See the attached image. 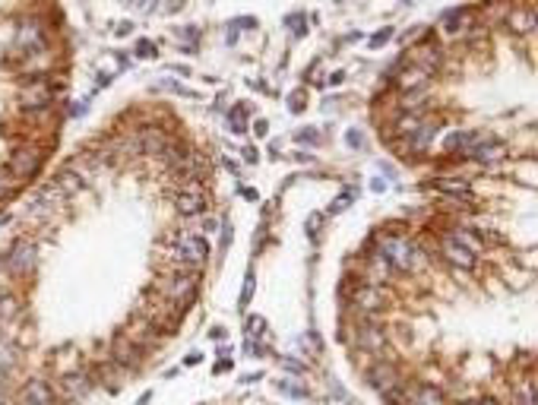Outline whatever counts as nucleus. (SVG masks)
<instances>
[{
    "mask_svg": "<svg viewBox=\"0 0 538 405\" xmlns=\"http://www.w3.org/2000/svg\"><path fill=\"white\" fill-rule=\"evenodd\" d=\"M374 301H377V295H374L371 289H361L358 295H355V304H358L361 310H371V307H377V304H374Z\"/></svg>",
    "mask_w": 538,
    "mask_h": 405,
    "instance_id": "27",
    "label": "nucleus"
},
{
    "mask_svg": "<svg viewBox=\"0 0 538 405\" xmlns=\"http://www.w3.org/2000/svg\"><path fill=\"white\" fill-rule=\"evenodd\" d=\"M390 38H393V29H390V26H387V29H380V32L371 38V48H380V45H387Z\"/></svg>",
    "mask_w": 538,
    "mask_h": 405,
    "instance_id": "31",
    "label": "nucleus"
},
{
    "mask_svg": "<svg viewBox=\"0 0 538 405\" xmlns=\"http://www.w3.org/2000/svg\"><path fill=\"white\" fill-rule=\"evenodd\" d=\"M20 105L26 111H45L51 105V89L42 83V79H35V83H29L20 89Z\"/></svg>",
    "mask_w": 538,
    "mask_h": 405,
    "instance_id": "7",
    "label": "nucleus"
},
{
    "mask_svg": "<svg viewBox=\"0 0 538 405\" xmlns=\"http://www.w3.org/2000/svg\"><path fill=\"white\" fill-rule=\"evenodd\" d=\"M16 364V351H13V345L7 342V339H0V374H7L10 367Z\"/></svg>",
    "mask_w": 538,
    "mask_h": 405,
    "instance_id": "24",
    "label": "nucleus"
},
{
    "mask_svg": "<svg viewBox=\"0 0 538 405\" xmlns=\"http://www.w3.org/2000/svg\"><path fill=\"white\" fill-rule=\"evenodd\" d=\"M463 405H469V402H463Z\"/></svg>",
    "mask_w": 538,
    "mask_h": 405,
    "instance_id": "42",
    "label": "nucleus"
},
{
    "mask_svg": "<svg viewBox=\"0 0 538 405\" xmlns=\"http://www.w3.org/2000/svg\"><path fill=\"white\" fill-rule=\"evenodd\" d=\"M449 238H453V240H459V244H463L466 250H472L475 257L482 254V247H484V244L475 238V234H472V231H463V228H456V231H449Z\"/></svg>",
    "mask_w": 538,
    "mask_h": 405,
    "instance_id": "21",
    "label": "nucleus"
},
{
    "mask_svg": "<svg viewBox=\"0 0 538 405\" xmlns=\"http://www.w3.org/2000/svg\"><path fill=\"white\" fill-rule=\"evenodd\" d=\"M171 257L180 263L184 269H197V266H203L206 263V257H209V244L200 238V234H178L174 238V244H171Z\"/></svg>",
    "mask_w": 538,
    "mask_h": 405,
    "instance_id": "2",
    "label": "nucleus"
},
{
    "mask_svg": "<svg viewBox=\"0 0 538 405\" xmlns=\"http://www.w3.org/2000/svg\"><path fill=\"white\" fill-rule=\"evenodd\" d=\"M13 187H16V178H13V174H0V197H7V193L10 190H13Z\"/></svg>",
    "mask_w": 538,
    "mask_h": 405,
    "instance_id": "32",
    "label": "nucleus"
},
{
    "mask_svg": "<svg viewBox=\"0 0 538 405\" xmlns=\"http://www.w3.org/2000/svg\"><path fill=\"white\" fill-rule=\"evenodd\" d=\"M358 333H361V342H364L367 349H371V351H380V345H383V339H380V333L374 330V326H361Z\"/></svg>",
    "mask_w": 538,
    "mask_h": 405,
    "instance_id": "25",
    "label": "nucleus"
},
{
    "mask_svg": "<svg viewBox=\"0 0 538 405\" xmlns=\"http://www.w3.org/2000/svg\"><path fill=\"white\" fill-rule=\"evenodd\" d=\"M180 7H184V0H165V3H159L162 13H178Z\"/></svg>",
    "mask_w": 538,
    "mask_h": 405,
    "instance_id": "35",
    "label": "nucleus"
},
{
    "mask_svg": "<svg viewBox=\"0 0 538 405\" xmlns=\"http://www.w3.org/2000/svg\"><path fill=\"white\" fill-rule=\"evenodd\" d=\"M440 247H443V257H447L453 266H459V269H472V266H475V254H472V250H466L463 244H459V240H453L449 234L443 238Z\"/></svg>",
    "mask_w": 538,
    "mask_h": 405,
    "instance_id": "12",
    "label": "nucleus"
},
{
    "mask_svg": "<svg viewBox=\"0 0 538 405\" xmlns=\"http://www.w3.org/2000/svg\"><path fill=\"white\" fill-rule=\"evenodd\" d=\"M500 155H504V146L491 143V139H488V143H482L475 152H472V158H478V162H497Z\"/></svg>",
    "mask_w": 538,
    "mask_h": 405,
    "instance_id": "20",
    "label": "nucleus"
},
{
    "mask_svg": "<svg viewBox=\"0 0 538 405\" xmlns=\"http://www.w3.org/2000/svg\"><path fill=\"white\" fill-rule=\"evenodd\" d=\"M168 137L162 130H143L139 133V152H146V155H162V152L168 149Z\"/></svg>",
    "mask_w": 538,
    "mask_h": 405,
    "instance_id": "13",
    "label": "nucleus"
},
{
    "mask_svg": "<svg viewBox=\"0 0 538 405\" xmlns=\"http://www.w3.org/2000/svg\"><path fill=\"white\" fill-rule=\"evenodd\" d=\"M437 190L463 199V197H469V181H437Z\"/></svg>",
    "mask_w": 538,
    "mask_h": 405,
    "instance_id": "22",
    "label": "nucleus"
},
{
    "mask_svg": "<svg viewBox=\"0 0 538 405\" xmlns=\"http://www.w3.org/2000/svg\"><path fill=\"white\" fill-rule=\"evenodd\" d=\"M38 165H42V152L35 149V146H22V149L10 158V174H13V178H29V174H35Z\"/></svg>",
    "mask_w": 538,
    "mask_h": 405,
    "instance_id": "8",
    "label": "nucleus"
},
{
    "mask_svg": "<svg viewBox=\"0 0 538 405\" xmlns=\"http://www.w3.org/2000/svg\"><path fill=\"white\" fill-rule=\"evenodd\" d=\"M466 20H469V16H466V10H456V13H447V20H443V26H447V32H459Z\"/></svg>",
    "mask_w": 538,
    "mask_h": 405,
    "instance_id": "26",
    "label": "nucleus"
},
{
    "mask_svg": "<svg viewBox=\"0 0 538 405\" xmlns=\"http://www.w3.org/2000/svg\"><path fill=\"white\" fill-rule=\"evenodd\" d=\"M298 139H301V143H317L320 133L317 130H301V133H298Z\"/></svg>",
    "mask_w": 538,
    "mask_h": 405,
    "instance_id": "37",
    "label": "nucleus"
},
{
    "mask_svg": "<svg viewBox=\"0 0 538 405\" xmlns=\"http://www.w3.org/2000/svg\"><path fill=\"white\" fill-rule=\"evenodd\" d=\"M54 184L61 187V190L67 193V197H73V193L79 190V187H83V178H79L76 171H70V168H67V171H57V174H54Z\"/></svg>",
    "mask_w": 538,
    "mask_h": 405,
    "instance_id": "18",
    "label": "nucleus"
},
{
    "mask_svg": "<svg viewBox=\"0 0 538 405\" xmlns=\"http://www.w3.org/2000/svg\"><path fill=\"white\" fill-rule=\"evenodd\" d=\"M428 73H431V70L418 67V63H415V67H406V70H402V79H399L402 89H412V86H418V89H421V86L428 83Z\"/></svg>",
    "mask_w": 538,
    "mask_h": 405,
    "instance_id": "16",
    "label": "nucleus"
},
{
    "mask_svg": "<svg viewBox=\"0 0 538 405\" xmlns=\"http://www.w3.org/2000/svg\"><path fill=\"white\" fill-rule=\"evenodd\" d=\"M16 314H20V301L13 295H0V323L13 320Z\"/></svg>",
    "mask_w": 538,
    "mask_h": 405,
    "instance_id": "23",
    "label": "nucleus"
},
{
    "mask_svg": "<svg viewBox=\"0 0 538 405\" xmlns=\"http://www.w3.org/2000/svg\"><path fill=\"white\" fill-rule=\"evenodd\" d=\"M61 386H63V399L79 402V399H86L92 392V377L86 371H73V374H67V377L61 380Z\"/></svg>",
    "mask_w": 538,
    "mask_h": 405,
    "instance_id": "10",
    "label": "nucleus"
},
{
    "mask_svg": "<svg viewBox=\"0 0 538 405\" xmlns=\"http://www.w3.org/2000/svg\"><path fill=\"white\" fill-rule=\"evenodd\" d=\"M380 257L390 263V269H399V273H412V269L421 266V250L412 240L399 238V234H383L380 238Z\"/></svg>",
    "mask_w": 538,
    "mask_h": 405,
    "instance_id": "1",
    "label": "nucleus"
},
{
    "mask_svg": "<svg viewBox=\"0 0 538 405\" xmlns=\"http://www.w3.org/2000/svg\"><path fill=\"white\" fill-rule=\"evenodd\" d=\"M482 143H488V133H475V130H456L443 139V149L447 152H459V155H472Z\"/></svg>",
    "mask_w": 538,
    "mask_h": 405,
    "instance_id": "6",
    "label": "nucleus"
},
{
    "mask_svg": "<svg viewBox=\"0 0 538 405\" xmlns=\"http://www.w3.org/2000/svg\"><path fill=\"white\" fill-rule=\"evenodd\" d=\"M203 209H206V193H203L200 184H187L184 190L178 193V213L180 215H200Z\"/></svg>",
    "mask_w": 538,
    "mask_h": 405,
    "instance_id": "9",
    "label": "nucleus"
},
{
    "mask_svg": "<svg viewBox=\"0 0 538 405\" xmlns=\"http://www.w3.org/2000/svg\"><path fill=\"white\" fill-rule=\"evenodd\" d=\"M482 405H500V402H497V399H484Z\"/></svg>",
    "mask_w": 538,
    "mask_h": 405,
    "instance_id": "40",
    "label": "nucleus"
},
{
    "mask_svg": "<svg viewBox=\"0 0 538 405\" xmlns=\"http://www.w3.org/2000/svg\"><path fill=\"white\" fill-rule=\"evenodd\" d=\"M516 405H535V392H532V383H525L523 390L516 392Z\"/></svg>",
    "mask_w": 538,
    "mask_h": 405,
    "instance_id": "29",
    "label": "nucleus"
},
{
    "mask_svg": "<svg viewBox=\"0 0 538 405\" xmlns=\"http://www.w3.org/2000/svg\"><path fill=\"white\" fill-rule=\"evenodd\" d=\"M35 260H38V250H35L32 240L16 238L13 247L7 250V257H3V269H7L10 275H16V279H22V275H29L35 269Z\"/></svg>",
    "mask_w": 538,
    "mask_h": 405,
    "instance_id": "4",
    "label": "nucleus"
},
{
    "mask_svg": "<svg viewBox=\"0 0 538 405\" xmlns=\"http://www.w3.org/2000/svg\"><path fill=\"white\" fill-rule=\"evenodd\" d=\"M345 139H348V146H355V149H361V146H364V137H361L358 130H348V137H345Z\"/></svg>",
    "mask_w": 538,
    "mask_h": 405,
    "instance_id": "36",
    "label": "nucleus"
},
{
    "mask_svg": "<svg viewBox=\"0 0 538 405\" xmlns=\"http://www.w3.org/2000/svg\"><path fill=\"white\" fill-rule=\"evenodd\" d=\"M20 402L22 405H54V396H51L45 380H29L20 390Z\"/></svg>",
    "mask_w": 538,
    "mask_h": 405,
    "instance_id": "11",
    "label": "nucleus"
},
{
    "mask_svg": "<svg viewBox=\"0 0 538 405\" xmlns=\"http://www.w3.org/2000/svg\"><path fill=\"white\" fill-rule=\"evenodd\" d=\"M412 402L415 405H443V396H440V390H434V386H418Z\"/></svg>",
    "mask_w": 538,
    "mask_h": 405,
    "instance_id": "19",
    "label": "nucleus"
},
{
    "mask_svg": "<svg viewBox=\"0 0 538 405\" xmlns=\"http://www.w3.org/2000/svg\"><path fill=\"white\" fill-rule=\"evenodd\" d=\"M254 289H256L254 273H247V279H244V291H241V301H238V307H247V304H250V298H254Z\"/></svg>",
    "mask_w": 538,
    "mask_h": 405,
    "instance_id": "28",
    "label": "nucleus"
},
{
    "mask_svg": "<svg viewBox=\"0 0 538 405\" xmlns=\"http://www.w3.org/2000/svg\"><path fill=\"white\" fill-rule=\"evenodd\" d=\"M254 130H256V137H266V121H256Z\"/></svg>",
    "mask_w": 538,
    "mask_h": 405,
    "instance_id": "39",
    "label": "nucleus"
},
{
    "mask_svg": "<svg viewBox=\"0 0 538 405\" xmlns=\"http://www.w3.org/2000/svg\"><path fill=\"white\" fill-rule=\"evenodd\" d=\"M244 121H247L244 111H231V114H228V124H231V130L235 133H244Z\"/></svg>",
    "mask_w": 538,
    "mask_h": 405,
    "instance_id": "30",
    "label": "nucleus"
},
{
    "mask_svg": "<svg viewBox=\"0 0 538 405\" xmlns=\"http://www.w3.org/2000/svg\"><path fill=\"white\" fill-rule=\"evenodd\" d=\"M16 45L22 51H45L48 38H45V29L38 20H22L20 29H16Z\"/></svg>",
    "mask_w": 538,
    "mask_h": 405,
    "instance_id": "5",
    "label": "nucleus"
},
{
    "mask_svg": "<svg viewBox=\"0 0 538 405\" xmlns=\"http://www.w3.org/2000/svg\"><path fill=\"white\" fill-rule=\"evenodd\" d=\"M137 54H139V57H152L155 51H152V45H149V42H139V51H137Z\"/></svg>",
    "mask_w": 538,
    "mask_h": 405,
    "instance_id": "38",
    "label": "nucleus"
},
{
    "mask_svg": "<svg viewBox=\"0 0 538 405\" xmlns=\"http://www.w3.org/2000/svg\"><path fill=\"white\" fill-rule=\"evenodd\" d=\"M371 386H377V390H387V383L393 386L396 383V371L390 367V364H377V367H371Z\"/></svg>",
    "mask_w": 538,
    "mask_h": 405,
    "instance_id": "15",
    "label": "nucleus"
},
{
    "mask_svg": "<svg viewBox=\"0 0 538 405\" xmlns=\"http://www.w3.org/2000/svg\"><path fill=\"white\" fill-rule=\"evenodd\" d=\"M348 203H352V193H342V197H336V203L330 206V213H342V209H348Z\"/></svg>",
    "mask_w": 538,
    "mask_h": 405,
    "instance_id": "33",
    "label": "nucleus"
},
{
    "mask_svg": "<svg viewBox=\"0 0 538 405\" xmlns=\"http://www.w3.org/2000/svg\"><path fill=\"white\" fill-rule=\"evenodd\" d=\"M162 298H165V301H171L178 310L190 307V301L197 298V273H190V269H180V273L168 275L165 289H162Z\"/></svg>",
    "mask_w": 538,
    "mask_h": 405,
    "instance_id": "3",
    "label": "nucleus"
},
{
    "mask_svg": "<svg viewBox=\"0 0 538 405\" xmlns=\"http://www.w3.org/2000/svg\"><path fill=\"white\" fill-rule=\"evenodd\" d=\"M146 402H149V392H146V396H143V399H139V405H146Z\"/></svg>",
    "mask_w": 538,
    "mask_h": 405,
    "instance_id": "41",
    "label": "nucleus"
},
{
    "mask_svg": "<svg viewBox=\"0 0 538 405\" xmlns=\"http://www.w3.org/2000/svg\"><path fill=\"white\" fill-rule=\"evenodd\" d=\"M114 361L133 367V364L139 361V349L137 345H130V342H124V339H118V345H114Z\"/></svg>",
    "mask_w": 538,
    "mask_h": 405,
    "instance_id": "17",
    "label": "nucleus"
},
{
    "mask_svg": "<svg viewBox=\"0 0 538 405\" xmlns=\"http://www.w3.org/2000/svg\"><path fill=\"white\" fill-rule=\"evenodd\" d=\"M285 26H291V32H295V35H304V16L295 13L291 20H285Z\"/></svg>",
    "mask_w": 538,
    "mask_h": 405,
    "instance_id": "34",
    "label": "nucleus"
},
{
    "mask_svg": "<svg viewBox=\"0 0 538 405\" xmlns=\"http://www.w3.org/2000/svg\"><path fill=\"white\" fill-rule=\"evenodd\" d=\"M507 22H510L513 32H532L535 29V13H532V7H516Z\"/></svg>",
    "mask_w": 538,
    "mask_h": 405,
    "instance_id": "14",
    "label": "nucleus"
}]
</instances>
